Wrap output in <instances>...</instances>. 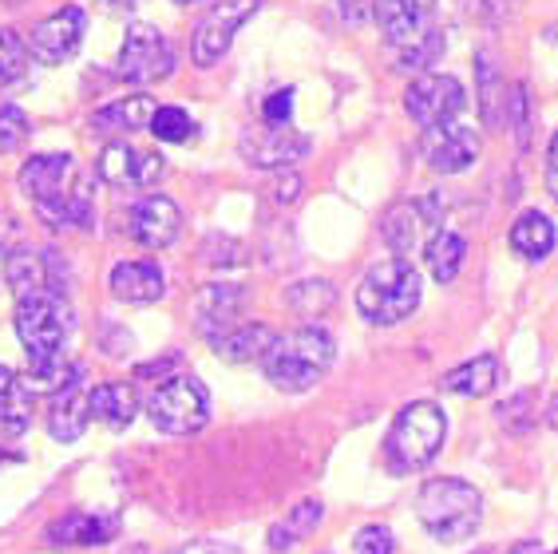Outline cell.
Returning a JSON list of instances; mask_svg holds the SVG:
<instances>
[{
  "label": "cell",
  "instance_id": "83f0119b",
  "mask_svg": "<svg viewBox=\"0 0 558 554\" xmlns=\"http://www.w3.org/2000/svg\"><path fill=\"white\" fill-rule=\"evenodd\" d=\"M475 87H480V111H484L487 128H504L511 92H507V80L499 75V68H495L492 52L475 56Z\"/></svg>",
  "mask_w": 558,
  "mask_h": 554
},
{
  "label": "cell",
  "instance_id": "f6af8a7d",
  "mask_svg": "<svg viewBox=\"0 0 558 554\" xmlns=\"http://www.w3.org/2000/svg\"><path fill=\"white\" fill-rule=\"evenodd\" d=\"M547 424L558 432V396H555V400H550V408H547Z\"/></svg>",
  "mask_w": 558,
  "mask_h": 554
},
{
  "label": "cell",
  "instance_id": "7bdbcfd3",
  "mask_svg": "<svg viewBox=\"0 0 558 554\" xmlns=\"http://www.w3.org/2000/svg\"><path fill=\"white\" fill-rule=\"evenodd\" d=\"M12 384H16V373H9V369L0 364V400H4V396L12 393Z\"/></svg>",
  "mask_w": 558,
  "mask_h": 554
},
{
  "label": "cell",
  "instance_id": "6da1fadb",
  "mask_svg": "<svg viewBox=\"0 0 558 554\" xmlns=\"http://www.w3.org/2000/svg\"><path fill=\"white\" fill-rule=\"evenodd\" d=\"M75 329V313L64 293H28L16 298V337L28 352V393H56L68 381L64 345Z\"/></svg>",
  "mask_w": 558,
  "mask_h": 554
},
{
  "label": "cell",
  "instance_id": "d6a6232c",
  "mask_svg": "<svg viewBox=\"0 0 558 554\" xmlns=\"http://www.w3.org/2000/svg\"><path fill=\"white\" fill-rule=\"evenodd\" d=\"M28 64H33L28 44L12 33V28H0V87L21 84L24 72H28Z\"/></svg>",
  "mask_w": 558,
  "mask_h": 554
},
{
  "label": "cell",
  "instance_id": "e0dca14e",
  "mask_svg": "<svg viewBox=\"0 0 558 554\" xmlns=\"http://www.w3.org/2000/svg\"><path fill=\"white\" fill-rule=\"evenodd\" d=\"M4 277L16 298H28V293H64V262L56 254H44V250H12L9 262H4Z\"/></svg>",
  "mask_w": 558,
  "mask_h": 554
},
{
  "label": "cell",
  "instance_id": "e575fe53",
  "mask_svg": "<svg viewBox=\"0 0 558 554\" xmlns=\"http://www.w3.org/2000/svg\"><path fill=\"white\" fill-rule=\"evenodd\" d=\"M28 119H24L21 107L12 104H0V155L4 150H21L24 143H28Z\"/></svg>",
  "mask_w": 558,
  "mask_h": 554
},
{
  "label": "cell",
  "instance_id": "277c9868",
  "mask_svg": "<svg viewBox=\"0 0 558 554\" xmlns=\"http://www.w3.org/2000/svg\"><path fill=\"white\" fill-rule=\"evenodd\" d=\"M424 298V277L409 257H388L376 262L361 286H356V313L368 325H400L420 310Z\"/></svg>",
  "mask_w": 558,
  "mask_h": 554
},
{
  "label": "cell",
  "instance_id": "60d3db41",
  "mask_svg": "<svg viewBox=\"0 0 558 554\" xmlns=\"http://www.w3.org/2000/svg\"><path fill=\"white\" fill-rule=\"evenodd\" d=\"M171 554H242V551H234V546H226V543H186Z\"/></svg>",
  "mask_w": 558,
  "mask_h": 554
},
{
  "label": "cell",
  "instance_id": "ffe728a7",
  "mask_svg": "<svg viewBox=\"0 0 558 554\" xmlns=\"http://www.w3.org/2000/svg\"><path fill=\"white\" fill-rule=\"evenodd\" d=\"M242 310H246V289L234 281H215L194 298V325L206 337H218L242 321Z\"/></svg>",
  "mask_w": 558,
  "mask_h": 554
},
{
  "label": "cell",
  "instance_id": "836d02e7",
  "mask_svg": "<svg viewBox=\"0 0 558 554\" xmlns=\"http://www.w3.org/2000/svg\"><path fill=\"white\" fill-rule=\"evenodd\" d=\"M194 131H198V123L183 107H159L155 119H150V135L159 138V143H186Z\"/></svg>",
  "mask_w": 558,
  "mask_h": 554
},
{
  "label": "cell",
  "instance_id": "484cf974",
  "mask_svg": "<svg viewBox=\"0 0 558 554\" xmlns=\"http://www.w3.org/2000/svg\"><path fill=\"white\" fill-rule=\"evenodd\" d=\"M499 381H504L499 357L487 352V357H475V361H463L460 369H451V373L440 381V388L451 396H468V400H475V396H492L495 388H499Z\"/></svg>",
  "mask_w": 558,
  "mask_h": 554
},
{
  "label": "cell",
  "instance_id": "f546056e",
  "mask_svg": "<svg viewBox=\"0 0 558 554\" xmlns=\"http://www.w3.org/2000/svg\"><path fill=\"white\" fill-rule=\"evenodd\" d=\"M40 218L52 226V230H87V226L96 222V203H92L87 182H80V186L68 191L64 198L40 206Z\"/></svg>",
  "mask_w": 558,
  "mask_h": 554
},
{
  "label": "cell",
  "instance_id": "4dcf8cb0",
  "mask_svg": "<svg viewBox=\"0 0 558 554\" xmlns=\"http://www.w3.org/2000/svg\"><path fill=\"white\" fill-rule=\"evenodd\" d=\"M463 257H468V242H463L460 234H451V230H440V234L428 242V250H424V262H428L432 277H436L440 286H448V281L460 277Z\"/></svg>",
  "mask_w": 558,
  "mask_h": 554
},
{
  "label": "cell",
  "instance_id": "8fae6325",
  "mask_svg": "<svg viewBox=\"0 0 558 554\" xmlns=\"http://www.w3.org/2000/svg\"><path fill=\"white\" fill-rule=\"evenodd\" d=\"M420 155L436 174H460L480 159V135L460 119H444L436 128H424Z\"/></svg>",
  "mask_w": 558,
  "mask_h": 554
},
{
  "label": "cell",
  "instance_id": "30bf717a",
  "mask_svg": "<svg viewBox=\"0 0 558 554\" xmlns=\"http://www.w3.org/2000/svg\"><path fill=\"white\" fill-rule=\"evenodd\" d=\"M436 4L440 0H373V16L385 33L392 52H409L420 40H428L436 33Z\"/></svg>",
  "mask_w": 558,
  "mask_h": 554
},
{
  "label": "cell",
  "instance_id": "8992f818",
  "mask_svg": "<svg viewBox=\"0 0 558 554\" xmlns=\"http://www.w3.org/2000/svg\"><path fill=\"white\" fill-rule=\"evenodd\" d=\"M147 416L162 436H194L210 420V393L198 376L174 373L150 393Z\"/></svg>",
  "mask_w": 558,
  "mask_h": 554
},
{
  "label": "cell",
  "instance_id": "d6986e66",
  "mask_svg": "<svg viewBox=\"0 0 558 554\" xmlns=\"http://www.w3.org/2000/svg\"><path fill=\"white\" fill-rule=\"evenodd\" d=\"M87 393H84V373L80 364H72L68 381L52 393V408H48V432H52L60 444H72V439L84 436L87 427Z\"/></svg>",
  "mask_w": 558,
  "mask_h": 554
},
{
  "label": "cell",
  "instance_id": "9c48e42d",
  "mask_svg": "<svg viewBox=\"0 0 558 554\" xmlns=\"http://www.w3.org/2000/svg\"><path fill=\"white\" fill-rule=\"evenodd\" d=\"M444 230V203L440 194H424V198H409V203H397L385 214L380 222V234L385 242L397 250V254H409L412 245L432 242V238Z\"/></svg>",
  "mask_w": 558,
  "mask_h": 554
},
{
  "label": "cell",
  "instance_id": "44dd1931",
  "mask_svg": "<svg viewBox=\"0 0 558 554\" xmlns=\"http://www.w3.org/2000/svg\"><path fill=\"white\" fill-rule=\"evenodd\" d=\"M108 286L128 305H150V301H159L167 293V274L150 257H131V262H116Z\"/></svg>",
  "mask_w": 558,
  "mask_h": 554
},
{
  "label": "cell",
  "instance_id": "603a6c76",
  "mask_svg": "<svg viewBox=\"0 0 558 554\" xmlns=\"http://www.w3.org/2000/svg\"><path fill=\"white\" fill-rule=\"evenodd\" d=\"M87 416L92 420H99L104 427H111V432H123V427L140 416V396H135V388L131 384H96L92 393H87Z\"/></svg>",
  "mask_w": 558,
  "mask_h": 554
},
{
  "label": "cell",
  "instance_id": "f1b7e54d",
  "mask_svg": "<svg viewBox=\"0 0 558 554\" xmlns=\"http://www.w3.org/2000/svg\"><path fill=\"white\" fill-rule=\"evenodd\" d=\"M511 250L526 262H543V257L555 250V226H550L547 214L523 210L511 226Z\"/></svg>",
  "mask_w": 558,
  "mask_h": 554
},
{
  "label": "cell",
  "instance_id": "7a4b0ae2",
  "mask_svg": "<svg viewBox=\"0 0 558 554\" xmlns=\"http://www.w3.org/2000/svg\"><path fill=\"white\" fill-rule=\"evenodd\" d=\"M337 361V341L317 325H301L293 333L274 337L262 357V373L278 393H310Z\"/></svg>",
  "mask_w": 558,
  "mask_h": 554
},
{
  "label": "cell",
  "instance_id": "52a82bcc",
  "mask_svg": "<svg viewBox=\"0 0 558 554\" xmlns=\"http://www.w3.org/2000/svg\"><path fill=\"white\" fill-rule=\"evenodd\" d=\"M174 72V48L171 40L155 28V24H128V36H123V52H119V75L128 84H162L167 75Z\"/></svg>",
  "mask_w": 558,
  "mask_h": 554
},
{
  "label": "cell",
  "instance_id": "4fadbf2b",
  "mask_svg": "<svg viewBox=\"0 0 558 554\" xmlns=\"http://www.w3.org/2000/svg\"><path fill=\"white\" fill-rule=\"evenodd\" d=\"M87 33V16L80 4H64V9H56L52 16H44L36 24L33 40H28V52H33L36 64H68L75 52H80V44H84Z\"/></svg>",
  "mask_w": 558,
  "mask_h": 554
},
{
  "label": "cell",
  "instance_id": "1f68e13d",
  "mask_svg": "<svg viewBox=\"0 0 558 554\" xmlns=\"http://www.w3.org/2000/svg\"><path fill=\"white\" fill-rule=\"evenodd\" d=\"M286 305H290L298 317H325V313L337 305V289L325 281V277H305V281H298V286L286 289Z\"/></svg>",
  "mask_w": 558,
  "mask_h": 554
},
{
  "label": "cell",
  "instance_id": "ac0fdd59",
  "mask_svg": "<svg viewBox=\"0 0 558 554\" xmlns=\"http://www.w3.org/2000/svg\"><path fill=\"white\" fill-rule=\"evenodd\" d=\"M301 155H310V135L293 128H258L242 135V159L266 171H286Z\"/></svg>",
  "mask_w": 558,
  "mask_h": 554
},
{
  "label": "cell",
  "instance_id": "74e56055",
  "mask_svg": "<svg viewBox=\"0 0 558 554\" xmlns=\"http://www.w3.org/2000/svg\"><path fill=\"white\" fill-rule=\"evenodd\" d=\"M262 116H266V128H290L293 119V87H281L262 104Z\"/></svg>",
  "mask_w": 558,
  "mask_h": 554
},
{
  "label": "cell",
  "instance_id": "f35d334b",
  "mask_svg": "<svg viewBox=\"0 0 558 554\" xmlns=\"http://www.w3.org/2000/svg\"><path fill=\"white\" fill-rule=\"evenodd\" d=\"M368 4H373V0H337L333 9L344 12V24H349V28H361L368 16Z\"/></svg>",
  "mask_w": 558,
  "mask_h": 554
},
{
  "label": "cell",
  "instance_id": "bcb514c9",
  "mask_svg": "<svg viewBox=\"0 0 558 554\" xmlns=\"http://www.w3.org/2000/svg\"><path fill=\"white\" fill-rule=\"evenodd\" d=\"M104 4H108V9H116V4H135V0H104Z\"/></svg>",
  "mask_w": 558,
  "mask_h": 554
},
{
  "label": "cell",
  "instance_id": "8d00e7d4",
  "mask_svg": "<svg viewBox=\"0 0 558 554\" xmlns=\"http://www.w3.org/2000/svg\"><path fill=\"white\" fill-rule=\"evenodd\" d=\"M356 554H397V539L388 531L385 522H368L356 531V543H353Z\"/></svg>",
  "mask_w": 558,
  "mask_h": 554
},
{
  "label": "cell",
  "instance_id": "3957f363",
  "mask_svg": "<svg viewBox=\"0 0 558 554\" xmlns=\"http://www.w3.org/2000/svg\"><path fill=\"white\" fill-rule=\"evenodd\" d=\"M416 519L436 543H444V546L463 543V539H472V534L480 531L484 495L468 480H456V475L428 480L416 495Z\"/></svg>",
  "mask_w": 558,
  "mask_h": 554
},
{
  "label": "cell",
  "instance_id": "7c38bea8",
  "mask_svg": "<svg viewBox=\"0 0 558 554\" xmlns=\"http://www.w3.org/2000/svg\"><path fill=\"white\" fill-rule=\"evenodd\" d=\"M162 155L159 150H143L131 147V143H111V147L99 150L96 159V174L108 186H119V191H150L155 182L162 179Z\"/></svg>",
  "mask_w": 558,
  "mask_h": 554
},
{
  "label": "cell",
  "instance_id": "9a60e30c",
  "mask_svg": "<svg viewBox=\"0 0 558 554\" xmlns=\"http://www.w3.org/2000/svg\"><path fill=\"white\" fill-rule=\"evenodd\" d=\"M21 191L33 198L36 206H48L56 198H64L68 191L80 186V174H75V159L64 155V150H48V155H33V159L24 162L21 174Z\"/></svg>",
  "mask_w": 558,
  "mask_h": 554
},
{
  "label": "cell",
  "instance_id": "cb8c5ba5",
  "mask_svg": "<svg viewBox=\"0 0 558 554\" xmlns=\"http://www.w3.org/2000/svg\"><path fill=\"white\" fill-rule=\"evenodd\" d=\"M116 531H119L116 515L75 511V515H64V519H56L52 527H48V543L52 546H96V543H111Z\"/></svg>",
  "mask_w": 558,
  "mask_h": 554
},
{
  "label": "cell",
  "instance_id": "d590c367",
  "mask_svg": "<svg viewBox=\"0 0 558 554\" xmlns=\"http://www.w3.org/2000/svg\"><path fill=\"white\" fill-rule=\"evenodd\" d=\"M440 56H444V33L436 28V33H432L428 40H420L416 48L397 52V68H404V72H424V68H432Z\"/></svg>",
  "mask_w": 558,
  "mask_h": 554
},
{
  "label": "cell",
  "instance_id": "7dc6e473",
  "mask_svg": "<svg viewBox=\"0 0 558 554\" xmlns=\"http://www.w3.org/2000/svg\"><path fill=\"white\" fill-rule=\"evenodd\" d=\"M174 4H183V9H191V4H203V0H174Z\"/></svg>",
  "mask_w": 558,
  "mask_h": 554
},
{
  "label": "cell",
  "instance_id": "ee69618b",
  "mask_svg": "<svg viewBox=\"0 0 558 554\" xmlns=\"http://www.w3.org/2000/svg\"><path fill=\"white\" fill-rule=\"evenodd\" d=\"M507 554H555V551H543L538 543H519V546H511Z\"/></svg>",
  "mask_w": 558,
  "mask_h": 554
},
{
  "label": "cell",
  "instance_id": "7402d4cb",
  "mask_svg": "<svg viewBox=\"0 0 558 554\" xmlns=\"http://www.w3.org/2000/svg\"><path fill=\"white\" fill-rule=\"evenodd\" d=\"M274 337H278V333L269 329V325L238 321V325H230L226 333L210 337V349H215V357H222V361H230V364H254L269 352Z\"/></svg>",
  "mask_w": 558,
  "mask_h": 554
},
{
  "label": "cell",
  "instance_id": "d4e9b609",
  "mask_svg": "<svg viewBox=\"0 0 558 554\" xmlns=\"http://www.w3.org/2000/svg\"><path fill=\"white\" fill-rule=\"evenodd\" d=\"M155 111H159V104L150 96H123L116 104L99 107L92 116V131H99V135H131V131L150 128Z\"/></svg>",
  "mask_w": 558,
  "mask_h": 554
},
{
  "label": "cell",
  "instance_id": "5bb4252c",
  "mask_svg": "<svg viewBox=\"0 0 558 554\" xmlns=\"http://www.w3.org/2000/svg\"><path fill=\"white\" fill-rule=\"evenodd\" d=\"M468 107V92L456 75H420L404 92V111L420 128H436L444 119H456Z\"/></svg>",
  "mask_w": 558,
  "mask_h": 554
},
{
  "label": "cell",
  "instance_id": "b9f144b4",
  "mask_svg": "<svg viewBox=\"0 0 558 554\" xmlns=\"http://www.w3.org/2000/svg\"><path fill=\"white\" fill-rule=\"evenodd\" d=\"M547 186L558 198V131H555V138H550V150H547Z\"/></svg>",
  "mask_w": 558,
  "mask_h": 554
},
{
  "label": "cell",
  "instance_id": "ab89813d",
  "mask_svg": "<svg viewBox=\"0 0 558 554\" xmlns=\"http://www.w3.org/2000/svg\"><path fill=\"white\" fill-rule=\"evenodd\" d=\"M298 191H301V179L293 171L274 174V198H278V203H290V198H298Z\"/></svg>",
  "mask_w": 558,
  "mask_h": 554
},
{
  "label": "cell",
  "instance_id": "4316f807",
  "mask_svg": "<svg viewBox=\"0 0 558 554\" xmlns=\"http://www.w3.org/2000/svg\"><path fill=\"white\" fill-rule=\"evenodd\" d=\"M322 515H325L322 499H298L286 519H278L274 527H269V554H290L305 534L317 531Z\"/></svg>",
  "mask_w": 558,
  "mask_h": 554
},
{
  "label": "cell",
  "instance_id": "2e32d148",
  "mask_svg": "<svg viewBox=\"0 0 558 554\" xmlns=\"http://www.w3.org/2000/svg\"><path fill=\"white\" fill-rule=\"evenodd\" d=\"M128 234L143 250H167V245H174V238L183 234V214L167 194H147L128 210Z\"/></svg>",
  "mask_w": 558,
  "mask_h": 554
},
{
  "label": "cell",
  "instance_id": "ba28073f",
  "mask_svg": "<svg viewBox=\"0 0 558 554\" xmlns=\"http://www.w3.org/2000/svg\"><path fill=\"white\" fill-rule=\"evenodd\" d=\"M262 9V0H215L206 16L198 21L194 28V40H191V56L198 68H215L226 52H230V44L234 36L242 33V24L254 21V12Z\"/></svg>",
  "mask_w": 558,
  "mask_h": 554
},
{
  "label": "cell",
  "instance_id": "5b68a950",
  "mask_svg": "<svg viewBox=\"0 0 558 554\" xmlns=\"http://www.w3.org/2000/svg\"><path fill=\"white\" fill-rule=\"evenodd\" d=\"M444 439H448V416L432 400H412L400 408L392 427L385 436V459L392 475H409V471L428 468L440 456Z\"/></svg>",
  "mask_w": 558,
  "mask_h": 554
},
{
  "label": "cell",
  "instance_id": "c3c4849f",
  "mask_svg": "<svg viewBox=\"0 0 558 554\" xmlns=\"http://www.w3.org/2000/svg\"><path fill=\"white\" fill-rule=\"evenodd\" d=\"M480 554H492V551H480Z\"/></svg>",
  "mask_w": 558,
  "mask_h": 554
}]
</instances>
